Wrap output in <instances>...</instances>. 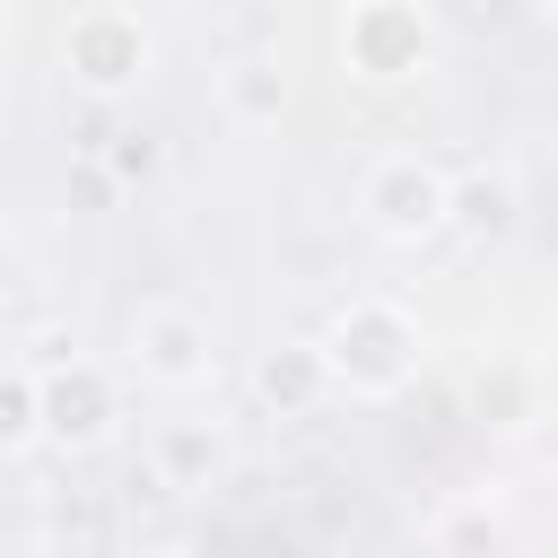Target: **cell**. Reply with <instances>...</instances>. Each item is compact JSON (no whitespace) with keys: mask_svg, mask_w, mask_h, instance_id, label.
<instances>
[{"mask_svg":"<svg viewBox=\"0 0 558 558\" xmlns=\"http://www.w3.org/2000/svg\"><path fill=\"white\" fill-rule=\"evenodd\" d=\"M323 366H331V392H349V401H392V392L418 384L427 331H418V314H401L392 296H357V305L331 314Z\"/></svg>","mask_w":558,"mask_h":558,"instance_id":"obj_1","label":"cell"},{"mask_svg":"<svg viewBox=\"0 0 558 558\" xmlns=\"http://www.w3.org/2000/svg\"><path fill=\"white\" fill-rule=\"evenodd\" d=\"M357 218H366L384 244H427V235L453 227V174H445L436 157H418V148H392V157L366 166Z\"/></svg>","mask_w":558,"mask_h":558,"instance_id":"obj_2","label":"cell"},{"mask_svg":"<svg viewBox=\"0 0 558 558\" xmlns=\"http://www.w3.org/2000/svg\"><path fill=\"white\" fill-rule=\"evenodd\" d=\"M61 70H70V87H87V96H131V87L157 70V35H148L131 9L96 0V9H78V17L61 26Z\"/></svg>","mask_w":558,"mask_h":558,"instance_id":"obj_3","label":"cell"},{"mask_svg":"<svg viewBox=\"0 0 558 558\" xmlns=\"http://www.w3.org/2000/svg\"><path fill=\"white\" fill-rule=\"evenodd\" d=\"M340 61L366 78V87H401L436 61V26L418 0H349L340 17Z\"/></svg>","mask_w":558,"mask_h":558,"instance_id":"obj_4","label":"cell"},{"mask_svg":"<svg viewBox=\"0 0 558 558\" xmlns=\"http://www.w3.org/2000/svg\"><path fill=\"white\" fill-rule=\"evenodd\" d=\"M122 349H131V366H140L148 384H166V392H192V384L218 375V331H209V314H201V305H174V296L140 305L131 331H122Z\"/></svg>","mask_w":558,"mask_h":558,"instance_id":"obj_5","label":"cell"},{"mask_svg":"<svg viewBox=\"0 0 558 558\" xmlns=\"http://www.w3.org/2000/svg\"><path fill=\"white\" fill-rule=\"evenodd\" d=\"M35 401H44V445L61 453H87L113 436L122 401H113V375L96 357H61V366H35Z\"/></svg>","mask_w":558,"mask_h":558,"instance_id":"obj_6","label":"cell"},{"mask_svg":"<svg viewBox=\"0 0 558 558\" xmlns=\"http://www.w3.org/2000/svg\"><path fill=\"white\" fill-rule=\"evenodd\" d=\"M253 384H262V401L279 410V418H305L323 392H331V366H323V340H296V349H270L262 366H253Z\"/></svg>","mask_w":558,"mask_h":558,"instance_id":"obj_7","label":"cell"},{"mask_svg":"<svg viewBox=\"0 0 558 558\" xmlns=\"http://www.w3.org/2000/svg\"><path fill=\"white\" fill-rule=\"evenodd\" d=\"M218 462H227L218 427H192V418H183V427H166V436H157V480H166V488H209V471H218Z\"/></svg>","mask_w":558,"mask_h":558,"instance_id":"obj_8","label":"cell"},{"mask_svg":"<svg viewBox=\"0 0 558 558\" xmlns=\"http://www.w3.org/2000/svg\"><path fill=\"white\" fill-rule=\"evenodd\" d=\"M279 105H288V78L270 61H235L227 70V113L235 122H279Z\"/></svg>","mask_w":558,"mask_h":558,"instance_id":"obj_9","label":"cell"},{"mask_svg":"<svg viewBox=\"0 0 558 558\" xmlns=\"http://www.w3.org/2000/svg\"><path fill=\"white\" fill-rule=\"evenodd\" d=\"M44 436V401H35V366H0V453Z\"/></svg>","mask_w":558,"mask_h":558,"instance_id":"obj_10","label":"cell"},{"mask_svg":"<svg viewBox=\"0 0 558 558\" xmlns=\"http://www.w3.org/2000/svg\"><path fill=\"white\" fill-rule=\"evenodd\" d=\"M514 218V183L506 174H480V183H453V227H506Z\"/></svg>","mask_w":558,"mask_h":558,"instance_id":"obj_11","label":"cell"},{"mask_svg":"<svg viewBox=\"0 0 558 558\" xmlns=\"http://www.w3.org/2000/svg\"><path fill=\"white\" fill-rule=\"evenodd\" d=\"M427 541H436V549H497V541H506V523H497L488 506H453V514H436V523H427Z\"/></svg>","mask_w":558,"mask_h":558,"instance_id":"obj_12","label":"cell"},{"mask_svg":"<svg viewBox=\"0 0 558 558\" xmlns=\"http://www.w3.org/2000/svg\"><path fill=\"white\" fill-rule=\"evenodd\" d=\"M0 26H9V0H0Z\"/></svg>","mask_w":558,"mask_h":558,"instance_id":"obj_13","label":"cell"},{"mask_svg":"<svg viewBox=\"0 0 558 558\" xmlns=\"http://www.w3.org/2000/svg\"><path fill=\"white\" fill-rule=\"evenodd\" d=\"M549 26H558V0H549Z\"/></svg>","mask_w":558,"mask_h":558,"instance_id":"obj_14","label":"cell"}]
</instances>
